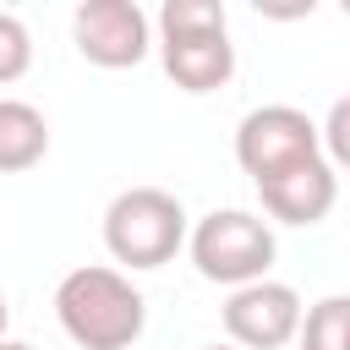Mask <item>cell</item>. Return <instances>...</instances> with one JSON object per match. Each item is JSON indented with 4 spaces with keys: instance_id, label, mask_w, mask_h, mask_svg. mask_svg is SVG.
Listing matches in <instances>:
<instances>
[{
    "instance_id": "cell-1",
    "label": "cell",
    "mask_w": 350,
    "mask_h": 350,
    "mask_svg": "<svg viewBox=\"0 0 350 350\" xmlns=\"http://www.w3.org/2000/svg\"><path fill=\"white\" fill-rule=\"evenodd\" d=\"M55 317L82 350H131L148 328V301L120 268L82 262L55 284Z\"/></svg>"
},
{
    "instance_id": "cell-2",
    "label": "cell",
    "mask_w": 350,
    "mask_h": 350,
    "mask_svg": "<svg viewBox=\"0 0 350 350\" xmlns=\"http://www.w3.org/2000/svg\"><path fill=\"white\" fill-rule=\"evenodd\" d=\"M159 60L180 93H213L235 77L230 16L219 0H164L159 5Z\"/></svg>"
},
{
    "instance_id": "cell-3",
    "label": "cell",
    "mask_w": 350,
    "mask_h": 350,
    "mask_svg": "<svg viewBox=\"0 0 350 350\" xmlns=\"http://www.w3.org/2000/svg\"><path fill=\"white\" fill-rule=\"evenodd\" d=\"M104 246L126 268H164L186 246V208L164 186H126L104 208Z\"/></svg>"
},
{
    "instance_id": "cell-4",
    "label": "cell",
    "mask_w": 350,
    "mask_h": 350,
    "mask_svg": "<svg viewBox=\"0 0 350 350\" xmlns=\"http://www.w3.org/2000/svg\"><path fill=\"white\" fill-rule=\"evenodd\" d=\"M186 252H191V262H197V273L208 284L241 290V284L268 279V268H273V230L257 213H246V208H213V213H202L186 230Z\"/></svg>"
},
{
    "instance_id": "cell-5",
    "label": "cell",
    "mask_w": 350,
    "mask_h": 350,
    "mask_svg": "<svg viewBox=\"0 0 350 350\" xmlns=\"http://www.w3.org/2000/svg\"><path fill=\"white\" fill-rule=\"evenodd\" d=\"M306 159H323V131L312 126L306 109H295V104H262V109L241 115V126H235V164L252 180H268V175L295 170Z\"/></svg>"
},
{
    "instance_id": "cell-6",
    "label": "cell",
    "mask_w": 350,
    "mask_h": 350,
    "mask_svg": "<svg viewBox=\"0 0 350 350\" xmlns=\"http://www.w3.org/2000/svg\"><path fill=\"white\" fill-rule=\"evenodd\" d=\"M71 44L88 66L126 71L142 66V55L153 49V22L137 0H82L71 11Z\"/></svg>"
},
{
    "instance_id": "cell-7",
    "label": "cell",
    "mask_w": 350,
    "mask_h": 350,
    "mask_svg": "<svg viewBox=\"0 0 350 350\" xmlns=\"http://www.w3.org/2000/svg\"><path fill=\"white\" fill-rule=\"evenodd\" d=\"M295 328H301V295L279 279L241 284L224 301V334L235 350H284Z\"/></svg>"
},
{
    "instance_id": "cell-8",
    "label": "cell",
    "mask_w": 350,
    "mask_h": 350,
    "mask_svg": "<svg viewBox=\"0 0 350 350\" xmlns=\"http://www.w3.org/2000/svg\"><path fill=\"white\" fill-rule=\"evenodd\" d=\"M257 197H262V213L279 219V224H323L339 202V170L328 159H306L295 170H279L268 180H257Z\"/></svg>"
},
{
    "instance_id": "cell-9",
    "label": "cell",
    "mask_w": 350,
    "mask_h": 350,
    "mask_svg": "<svg viewBox=\"0 0 350 350\" xmlns=\"http://www.w3.org/2000/svg\"><path fill=\"white\" fill-rule=\"evenodd\" d=\"M49 153V120L27 98H0V175H22L44 164Z\"/></svg>"
},
{
    "instance_id": "cell-10",
    "label": "cell",
    "mask_w": 350,
    "mask_h": 350,
    "mask_svg": "<svg viewBox=\"0 0 350 350\" xmlns=\"http://www.w3.org/2000/svg\"><path fill=\"white\" fill-rule=\"evenodd\" d=\"M295 339H301V350H350V301L323 295L317 306H306Z\"/></svg>"
},
{
    "instance_id": "cell-11",
    "label": "cell",
    "mask_w": 350,
    "mask_h": 350,
    "mask_svg": "<svg viewBox=\"0 0 350 350\" xmlns=\"http://www.w3.org/2000/svg\"><path fill=\"white\" fill-rule=\"evenodd\" d=\"M27 66H33V33L22 27V16L0 11V88L27 77Z\"/></svg>"
},
{
    "instance_id": "cell-12",
    "label": "cell",
    "mask_w": 350,
    "mask_h": 350,
    "mask_svg": "<svg viewBox=\"0 0 350 350\" xmlns=\"http://www.w3.org/2000/svg\"><path fill=\"white\" fill-rule=\"evenodd\" d=\"M345 126H350V104L339 98V104H334V115H328V153H323L334 170H339V164H345V153H350V137H345Z\"/></svg>"
},
{
    "instance_id": "cell-13",
    "label": "cell",
    "mask_w": 350,
    "mask_h": 350,
    "mask_svg": "<svg viewBox=\"0 0 350 350\" xmlns=\"http://www.w3.org/2000/svg\"><path fill=\"white\" fill-rule=\"evenodd\" d=\"M5 323H11V306H5V290H0V339H5Z\"/></svg>"
},
{
    "instance_id": "cell-14",
    "label": "cell",
    "mask_w": 350,
    "mask_h": 350,
    "mask_svg": "<svg viewBox=\"0 0 350 350\" xmlns=\"http://www.w3.org/2000/svg\"><path fill=\"white\" fill-rule=\"evenodd\" d=\"M0 350H33V345H22V339H0Z\"/></svg>"
},
{
    "instance_id": "cell-15",
    "label": "cell",
    "mask_w": 350,
    "mask_h": 350,
    "mask_svg": "<svg viewBox=\"0 0 350 350\" xmlns=\"http://www.w3.org/2000/svg\"><path fill=\"white\" fill-rule=\"evenodd\" d=\"M208 350H235V345H208Z\"/></svg>"
}]
</instances>
